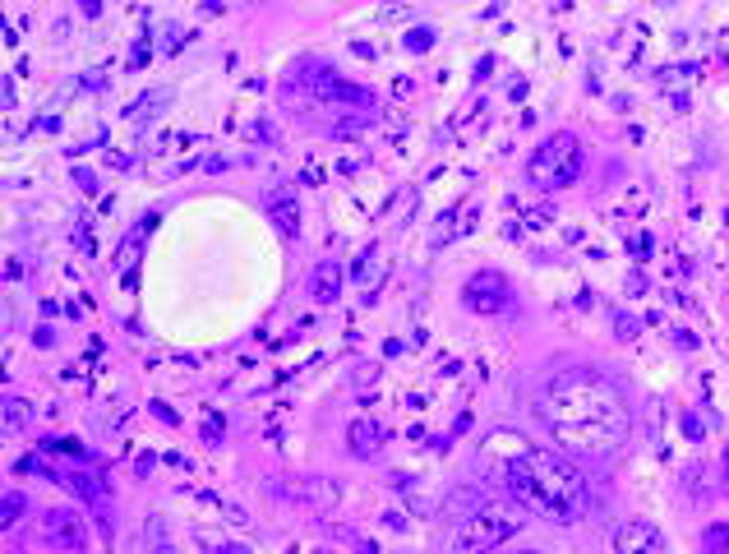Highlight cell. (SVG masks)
I'll use <instances>...</instances> for the list:
<instances>
[{"mask_svg":"<svg viewBox=\"0 0 729 554\" xmlns=\"http://www.w3.org/2000/svg\"><path fill=\"white\" fill-rule=\"evenodd\" d=\"M536 421L550 434L554 453L586 467H605L633 439V407L623 388L591 365L559 370L536 393Z\"/></svg>","mask_w":729,"mask_h":554,"instance_id":"obj_1","label":"cell"},{"mask_svg":"<svg viewBox=\"0 0 729 554\" xmlns=\"http://www.w3.org/2000/svg\"><path fill=\"white\" fill-rule=\"evenodd\" d=\"M480 467H485V476H494V485L513 494L517 504L536 508V513H545L554 522H577L586 513L582 471L563 453L526 444L522 434L494 430L480 444Z\"/></svg>","mask_w":729,"mask_h":554,"instance_id":"obj_2","label":"cell"},{"mask_svg":"<svg viewBox=\"0 0 729 554\" xmlns=\"http://www.w3.org/2000/svg\"><path fill=\"white\" fill-rule=\"evenodd\" d=\"M522 527V508L517 499H499V494H476L453 513V545L467 554H485L503 545Z\"/></svg>","mask_w":729,"mask_h":554,"instance_id":"obj_3","label":"cell"},{"mask_svg":"<svg viewBox=\"0 0 729 554\" xmlns=\"http://www.w3.org/2000/svg\"><path fill=\"white\" fill-rule=\"evenodd\" d=\"M582 139L568 130L550 134L545 144L531 153V162H526V181L536 185V190H568V185L582 181Z\"/></svg>","mask_w":729,"mask_h":554,"instance_id":"obj_4","label":"cell"},{"mask_svg":"<svg viewBox=\"0 0 729 554\" xmlns=\"http://www.w3.org/2000/svg\"><path fill=\"white\" fill-rule=\"evenodd\" d=\"M314 70V65H310ZM305 84L314 88V97H323V102H333V107H356L360 116H370L374 111V93L360 84H347V79H337L333 70H314V74H300Z\"/></svg>","mask_w":729,"mask_h":554,"instance_id":"obj_5","label":"cell"},{"mask_svg":"<svg viewBox=\"0 0 729 554\" xmlns=\"http://www.w3.org/2000/svg\"><path fill=\"white\" fill-rule=\"evenodd\" d=\"M462 301H467V310H476V314H503L513 305V287H508L503 273L480 268V273L467 282V291H462Z\"/></svg>","mask_w":729,"mask_h":554,"instance_id":"obj_6","label":"cell"},{"mask_svg":"<svg viewBox=\"0 0 729 554\" xmlns=\"http://www.w3.org/2000/svg\"><path fill=\"white\" fill-rule=\"evenodd\" d=\"M42 536H47V545L70 550V554H84V545H88L84 518H79L74 508H51L47 518H42Z\"/></svg>","mask_w":729,"mask_h":554,"instance_id":"obj_7","label":"cell"},{"mask_svg":"<svg viewBox=\"0 0 729 554\" xmlns=\"http://www.w3.org/2000/svg\"><path fill=\"white\" fill-rule=\"evenodd\" d=\"M614 554H670V550H665V536L651 522L633 518L614 531Z\"/></svg>","mask_w":729,"mask_h":554,"instance_id":"obj_8","label":"cell"},{"mask_svg":"<svg viewBox=\"0 0 729 554\" xmlns=\"http://www.w3.org/2000/svg\"><path fill=\"white\" fill-rule=\"evenodd\" d=\"M351 277H356V287L365 291V301H370L374 291L383 287V277H388V259H383V245H370V250H360L356 268H351Z\"/></svg>","mask_w":729,"mask_h":554,"instance_id":"obj_9","label":"cell"},{"mask_svg":"<svg viewBox=\"0 0 729 554\" xmlns=\"http://www.w3.org/2000/svg\"><path fill=\"white\" fill-rule=\"evenodd\" d=\"M342 282H347L342 264H337V259H323V264L310 273V296H314L319 305H333L337 296H342Z\"/></svg>","mask_w":729,"mask_h":554,"instance_id":"obj_10","label":"cell"},{"mask_svg":"<svg viewBox=\"0 0 729 554\" xmlns=\"http://www.w3.org/2000/svg\"><path fill=\"white\" fill-rule=\"evenodd\" d=\"M263 204H268V217H273L277 227L287 231V236H296L300 231V208H296V199H291L287 190H268L263 194Z\"/></svg>","mask_w":729,"mask_h":554,"instance_id":"obj_11","label":"cell"},{"mask_svg":"<svg viewBox=\"0 0 729 554\" xmlns=\"http://www.w3.org/2000/svg\"><path fill=\"white\" fill-rule=\"evenodd\" d=\"M351 453H356V458H374V453H379V439H383V430L374 421H356L351 425Z\"/></svg>","mask_w":729,"mask_h":554,"instance_id":"obj_12","label":"cell"},{"mask_svg":"<svg viewBox=\"0 0 729 554\" xmlns=\"http://www.w3.org/2000/svg\"><path fill=\"white\" fill-rule=\"evenodd\" d=\"M42 453H56V458H70V462H88V448L79 439H42Z\"/></svg>","mask_w":729,"mask_h":554,"instance_id":"obj_13","label":"cell"},{"mask_svg":"<svg viewBox=\"0 0 729 554\" xmlns=\"http://www.w3.org/2000/svg\"><path fill=\"white\" fill-rule=\"evenodd\" d=\"M167 102H171V93H167V88H157V93H148V97H139V102H134L130 116H134V121H153L157 107H167Z\"/></svg>","mask_w":729,"mask_h":554,"instance_id":"obj_14","label":"cell"},{"mask_svg":"<svg viewBox=\"0 0 729 554\" xmlns=\"http://www.w3.org/2000/svg\"><path fill=\"white\" fill-rule=\"evenodd\" d=\"M702 554H729V522H711L702 531Z\"/></svg>","mask_w":729,"mask_h":554,"instance_id":"obj_15","label":"cell"},{"mask_svg":"<svg viewBox=\"0 0 729 554\" xmlns=\"http://www.w3.org/2000/svg\"><path fill=\"white\" fill-rule=\"evenodd\" d=\"M24 508H28V499L19 490H10V494H5V504H0V522H5V527H14V522L24 518Z\"/></svg>","mask_w":729,"mask_h":554,"instance_id":"obj_16","label":"cell"},{"mask_svg":"<svg viewBox=\"0 0 729 554\" xmlns=\"http://www.w3.org/2000/svg\"><path fill=\"white\" fill-rule=\"evenodd\" d=\"M19 471H24V476H42V481H56V485H60V476H65V471H56V467H51V462L33 458V453H28V458L19 462Z\"/></svg>","mask_w":729,"mask_h":554,"instance_id":"obj_17","label":"cell"},{"mask_svg":"<svg viewBox=\"0 0 729 554\" xmlns=\"http://www.w3.org/2000/svg\"><path fill=\"white\" fill-rule=\"evenodd\" d=\"M430 47H434L430 28H411V33H407V51H430Z\"/></svg>","mask_w":729,"mask_h":554,"instance_id":"obj_18","label":"cell"},{"mask_svg":"<svg viewBox=\"0 0 729 554\" xmlns=\"http://www.w3.org/2000/svg\"><path fill=\"white\" fill-rule=\"evenodd\" d=\"M614 328H619V338H637V319H633V314H619V319H614Z\"/></svg>","mask_w":729,"mask_h":554,"instance_id":"obj_19","label":"cell"},{"mask_svg":"<svg viewBox=\"0 0 729 554\" xmlns=\"http://www.w3.org/2000/svg\"><path fill=\"white\" fill-rule=\"evenodd\" d=\"M204 439L217 444V439H222V421H204Z\"/></svg>","mask_w":729,"mask_h":554,"instance_id":"obj_20","label":"cell"},{"mask_svg":"<svg viewBox=\"0 0 729 554\" xmlns=\"http://www.w3.org/2000/svg\"><path fill=\"white\" fill-rule=\"evenodd\" d=\"M725 481H729V448H725Z\"/></svg>","mask_w":729,"mask_h":554,"instance_id":"obj_21","label":"cell"},{"mask_svg":"<svg viewBox=\"0 0 729 554\" xmlns=\"http://www.w3.org/2000/svg\"><path fill=\"white\" fill-rule=\"evenodd\" d=\"M526 554H540V550H526Z\"/></svg>","mask_w":729,"mask_h":554,"instance_id":"obj_22","label":"cell"}]
</instances>
